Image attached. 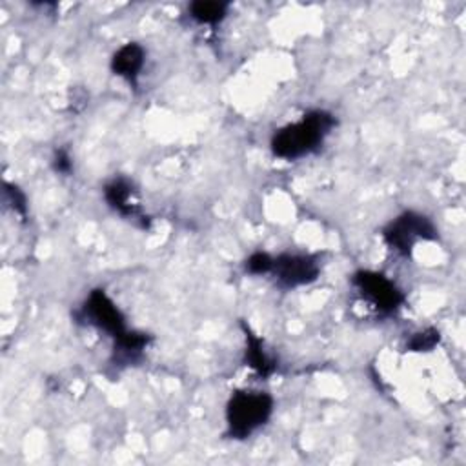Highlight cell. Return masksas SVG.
Returning a JSON list of instances; mask_svg holds the SVG:
<instances>
[{"label": "cell", "instance_id": "obj_1", "mask_svg": "<svg viewBox=\"0 0 466 466\" xmlns=\"http://www.w3.org/2000/svg\"><path fill=\"white\" fill-rule=\"evenodd\" d=\"M337 126L333 113L326 109H309L299 122L277 129L271 137L269 147L277 158L297 160L317 151L326 137Z\"/></svg>", "mask_w": 466, "mask_h": 466}, {"label": "cell", "instance_id": "obj_2", "mask_svg": "<svg viewBox=\"0 0 466 466\" xmlns=\"http://www.w3.org/2000/svg\"><path fill=\"white\" fill-rule=\"evenodd\" d=\"M273 413V397L266 391L237 390L226 404V435L244 441L262 428Z\"/></svg>", "mask_w": 466, "mask_h": 466}, {"label": "cell", "instance_id": "obj_3", "mask_svg": "<svg viewBox=\"0 0 466 466\" xmlns=\"http://www.w3.org/2000/svg\"><path fill=\"white\" fill-rule=\"evenodd\" d=\"M439 231L431 218L419 211H404L382 228L384 244L402 257H410L420 240H437Z\"/></svg>", "mask_w": 466, "mask_h": 466}, {"label": "cell", "instance_id": "obj_4", "mask_svg": "<svg viewBox=\"0 0 466 466\" xmlns=\"http://www.w3.org/2000/svg\"><path fill=\"white\" fill-rule=\"evenodd\" d=\"M73 317L78 324L91 326L98 331H104L106 335H109L113 339V342L127 331L124 313L113 302V299L100 288L93 289L86 297V300L73 313Z\"/></svg>", "mask_w": 466, "mask_h": 466}, {"label": "cell", "instance_id": "obj_5", "mask_svg": "<svg viewBox=\"0 0 466 466\" xmlns=\"http://www.w3.org/2000/svg\"><path fill=\"white\" fill-rule=\"evenodd\" d=\"M351 286L357 289L360 299L370 302L371 308H375V311L380 315H393L406 302L402 289L391 279L379 271H355L351 275Z\"/></svg>", "mask_w": 466, "mask_h": 466}, {"label": "cell", "instance_id": "obj_6", "mask_svg": "<svg viewBox=\"0 0 466 466\" xmlns=\"http://www.w3.org/2000/svg\"><path fill=\"white\" fill-rule=\"evenodd\" d=\"M269 275L282 289H293L315 282L320 275V262L311 253H280L273 257Z\"/></svg>", "mask_w": 466, "mask_h": 466}, {"label": "cell", "instance_id": "obj_7", "mask_svg": "<svg viewBox=\"0 0 466 466\" xmlns=\"http://www.w3.org/2000/svg\"><path fill=\"white\" fill-rule=\"evenodd\" d=\"M104 198L107 206L120 217L137 222L142 229L149 228V218L142 215L140 206L135 202L133 184L124 177H115L104 186Z\"/></svg>", "mask_w": 466, "mask_h": 466}, {"label": "cell", "instance_id": "obj_8", "mask_svg": "<svg viewBox=\"0 0 466 466\" xmlns=\"http://www.w3.org/2000/svg\"><path fill=\"white\" fill-rule=\"evenodd\" d=\"M144 64H146L144 47L137 42H127L113 53L109 67H111L113 75L124 78L127 84L137 87V82H138Z\"/></svg>", "mask_w": 466, "mask_h": 466}, {"label": "cell", "instance_id": "obj_9", "mask_svg": "<svg viewBox=\"0 0 466 466\" xmlns=\"http://www.w3.org/2000/svg\"><path fill=\"white\" fill-rule=\"evenodd\" d=\"M242 331L246 339V350H244L246 366H249L260 379L271 377L277 371V362L264 350L262 339L255 335L246 322H242Z\"/></svg>", "mask_w": 466, "mask_h": 466}, {"label": "cell", "instance_id": "obj_10", "mask_svg": "<svg viewBox=\"0 0 466 466\" xmlns=\"http://www.w3.org/2000/svg\"><path fill=\"white\" fill-rule=\"evenodd\" d=\"M149 342H151V335H147L144 331L127 329L120 339H116L113 342V353H115L116 362L129 364V362L140 359Z\"/></svg>", "mask_w": 466, "mask_h": 466}, {"label": "cell", "instance_id": "obj_11", "mask_svg": "<svg viewBox=\"0 0 466 466\" xmlns=\"http://www.w3.org/2000/svg\"><path fill=\"white\" fill-rule=\"evenodd\" d=\"M229 4L218 0H197L187 5V15L198 25H215L228 15Z\"/></svg>", "mask_w": 466, "mask_h": 466}, {"label": "cell", "instance_id": "obj_12", "mask_svg": "<svg viewBox=\"0 0 466 466\" xmlns=\"http://www.w3.org/2000/svg\"><path fill=\"white\" fill-rule=\"evenodd\" d=\"M439 342H441V333L435 328H424L410 337V340L406 342V350L417 351V353L431 351Z\"/></svg>", "mask_w": 466, "mask_h": 466}, {"label": "cell", "instance_id": "obj_13", "mask_svg": "<svg viewBox=\"0 0 466 466\" xmlns=\"http://www.w3.org/2000/svg\"><path fill=\"white\" fill-rule=\"evenodd\" d=\"M4 198L16 215H20L22 218L27 217V197L16 184L4 182Z\"/></svg>", "mask_w": 466, "mask_h": 466}, {"label": "cell", "instance_id": "obj_14", "mask_svg": "<svg viewBox=\"0 0 466 466\" xmlns=\"http://www.w3.org/2000/svg\"><path fill=\"white\" fill-rule=\"evenodd\" d=\"M273 266V257L266 251H255L244 260V269L249 275H268Z\"/></svg>", "mask_w": 466, "mask_h": 466}, {"label": "cell", "instance_id": "obj_15", "mask_svg": "<svg viewBox=\"0 0 466 466\" xmlns=\"http://www.w3.org/2000/svg\"><path fill=\"white\" fill-rule=\"evenodd\" d=\"M53 169L60 175H69L73 171V160H71V155H69L67 149H64V147L55 149Z\"/></svg>", "mask_w": 466, "mask_h": 466}]
</instances>
